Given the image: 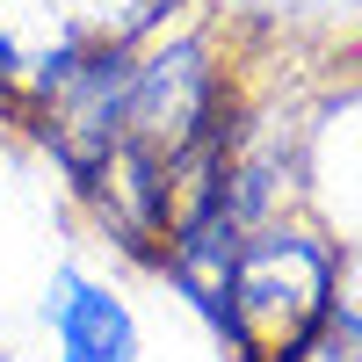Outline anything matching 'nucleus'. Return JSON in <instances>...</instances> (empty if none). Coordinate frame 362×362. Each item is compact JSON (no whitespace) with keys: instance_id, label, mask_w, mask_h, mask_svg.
Instances as JSON below:
<instances>
[{"instance_id":"1","label":"nucleus","mask_w":362,"mask_h":362,"mask_svg":"<svg viewBox=\"0 0 362 362\" xmlns=\"http://www.w3.org/2000/svg\"><path fill=\"white\" fill-rule=\"evenodd\" d=\"M341 305V254L312 225L268 218L239 239L232 276H225V312L218 341L232 362H312L319 326Z\"/></svg>"},{"instance_id":"2","label":"nucleus","mask_w":362,"mask_h":362,"mask_svg":"<svg viewBox=\"0 0 362 362\" xmlns=\"http://www.w3.org/2000/svg\"><path fill=\"white\" fill-rule=\"evenodd\" d=\"M239 131V109H232V87L225 66L210 58L203 37H167L153 51H131V109H124V145L153 160H181L210 138H232Z\"/></svg>"},{"instance_id":"3","label":"nucleus","mask_w":362,"mask_h":362,"mask_svg":"<svg viewBox=\"0 0 362 362\" xmlns=\"http://www.w3.org/2000/svg\"><path fill=\"white\" fill-rule=\"evenodd\" d=\"M124 109H131V44L102 37V44H80L58 73L29 87L22 124L66 167V181H80L124 145Z\"/></svg>"},{"instance_id":"4","label":"nucleus","mask_w":362,"mask_h":362,"mask_svg":"<svg viewBox=\"0 0 362 362\" xmlns=\"http://www.w3.org/2000/svg\"><path fill=\"white\" fill-rule=\"evenodd\" d=\"M73 189H80V203H87V218H95L116 247L160 268L167 232H174V167H167V160L138 153V145H116V153H109L95 174H80Z\"/></svg>"},{"instance_id":"5","label":"nucleus","mask_w":362,"mask_h":362,"mask_svg":"<svg viewBox=\"0 0 362 362\" xmlns=\"http://www.w3.org/2000/svg\"><path fill=\"white\" fill-rule=\"evenodd\" d=\"M44 326L58 362H138V312L87 268H58L44 290Z\"/></svg>"},{"instance_id":"6","label":"nucleus","mask_w":362,"mask_h":362,"mask_svg":"<svg viewBox=\"0 0 362 362\" xmlns=\"http://www.w3.org/2000/svg\"><path fill=\"white\" fill-rule=\"evenodd\" d=\"M312 362H362V312L334 305V319H326L319 341H312Z\"/></svg>"},{"instance_id":"7","label":"nucleus","mask_w":362,"mask_h":362,"mask_svg":"<svg viewBox=\"0 0 362 362\" xmlns=\"http://www.w3.org/2000/svg\"><path fill=\"white\" fill-rule=\"evenodd\" d=\"M0 174H8V160H0Z\"/></svg>"},{"instance_id":"8","label":"nucleus","mask_w":362,"mask_h":362,"mask_svg":"<svg viewBox=\"0 0 362 362\" xmlns=\"http://www.w3.org/2000/svg\"><path fill=\"white\" fill-rule=\"evenodd\" d=\"M0 362H8V355H0Z\"/></svg>"}]
</instances>
